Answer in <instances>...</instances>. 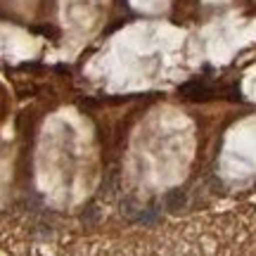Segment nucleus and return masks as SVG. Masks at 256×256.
Wrapping results in <instances>:
<instances>
[{"mask_svg":"<svg viewBox=\"0 0 256 256\" xmlns=\"http://www.w3.org/2000/svg\"><path fill=\"white\" fill-rule=\"evenodd\" d=\"M180 92H183L185 98H190V100H204V98H209V88L202 81H190L188 86H183Z\"/></svg>","mask_w":256,"mask_h":256,"instance_id":"f257e3e1","label":"nucleus"},{"mask_svg":"<svg viewBox=\"0 0 256 256\" xmlns=\"http://www.w3.org/2000/svg\"><path fill=\"white\" fill-rule=\"evenodd\" d=\"M185 200H188V194H185V190H171L168 194H166V209L168 211H178L185 206Z\"/></svg>","mask_w":256,"mask_h":256,"instance_id":"f03ea898","label":"nucleus"}]
</instances>
